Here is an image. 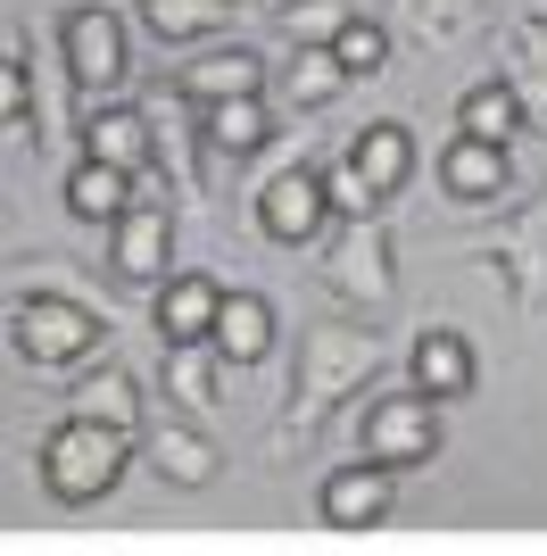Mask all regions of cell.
Instances as JSON below:
<instances>
[{
	"mask_svg": "<svg viewBox=\"0 0 547 556\" xmlns=\"http://www.w3.org/2000/svg\"><path fill=\"white\" fill-rule=\"evenodd\" d=\"M373 374H382V325H307L291 399H282V441H316Z\"/></svg>",
	"mask_w": 547,
	"mask_h": 556,
	"instance_id": "1",
	"label": "cell"
},
{
	"mask_svg": "<svg viewBox=\"0 0 547 556\" xmlns=\"http://www.w3.org/2000/svg\"><path fill=\"white\" fill-rule=\"evenodd\" d=\"M125 457H133V432L91 424V416L50 424L42 448H34V465H42V490L59 498V507H100V498L116 490V473H125Z\"/></svg>",
	"mask_w": 547,
	"mask_h": 556,
	"instance_id": "2",
	"label": "cell"
},
{
	"mask_svg": "<svg viewBox=\"0 0 547 556\" xmlns=\"http://www.w3.org/2000/svg\"><path fill=\"white\" fill-rule=\"evenodd\" d=\"M9 341H17L25 366H84L91 349L109 341V316H91L67 291H25L9 307Z\"/></svg>",
	"mask_w": 547,
	"mask_h": 556,
	"instance_id": "3",
	"label": "cell"
},
{
	"mask_svg": "<svg viewBox=\"0 0 547 556\" xmlns=\"http://www.w3.org/2000/svg\"><path fill=\"white\" fill-rule=\"evenodd\" d=\"M59 59H67V75H75V100H116L125 75H133V59H125V17L100 9V0L67 9V17H59Z\"/></svg>",
	"mask_w": 547,
	"mask_h": 556,
	"instance_id": "4",
	"label": "cell"
},
{
	"mask_svg": "<svg viewBox=\"0 0 547 556\" xmlns=\"http://www.w3.org/2000/svg\"><path fill=\"white\" fill-rule=\"evenodd\" d=\"M448 448L440 432V399L432 391H382L365 407V457L390 465V473H415V465H432Z\"/></svg>",
	"mask_w": 547,
	"mask_h": 556,
	"instance_id": "5",
	"label": "cell"
},
{
	"mask_svg": "<svg viewBox=\"0 0 547 556\" xmlns=\"http://www.w3.org/2000/svg\"><path fill=\"white\" fill-rule=\"evenodd\" d=\"M166 257H175V208L133 191V208L109 225V275L125 282V291H158V282L175 275Z\"/></svg>",
	"mask_w": 547,
	"mask_h": 556,
	"instance_id": "6",
	"label": "cell"
},
{
	"mask_svg": "<svg viewBox=\"0 0 547 556\" xmlns=\"http://www.w3.org/2000/svg\"><path fill=\"white\" fill-rule=\"evenodd\" d=\"M323 225H332V175H316V166H282V175L257 184V232H266V241L307 250Z\"/></svg>",
	"mask_w": 547,
	"mask_h": 556,
	"instance_id": "7",
	"label": "cell"
},
{
	"mask_svg": "<svg viewBox=\"0 0 547 556\" xmlns=\"http://www.w3.org/2000/svg\"><path fill=\"white\" fill-rule=\"evenodd\" d=\"M323 282H332L348 307H382L390 291H398V266H390V232H382V216H348L341 241L323 250Z\"/></svg>",
	"mask_w": 547,
	"mask_h": 556,
	"instance_id": "8",
	"label": "cell"
},
{
	"mask_svg": "<svg viewBox=\"0 0 547 556\" xmlns=\"http://www.w3.org/2000/svg\"><path fill=\"white\" fill-rule=\"evenodd\" d=\"M84 150L125 166V175H150V159H158V116L133 109V100H84Z\"/></svg>",
	"mask_w": 547,
	"mask_h": 556,
	"instance_id": "9",
	"label": "cell"
},
{
	"mask_svg": "<svg viewBox=\"0 0 547 556\" xmlns=\"http://www.w3.org/2000/svg\"><path fill=\"white\" fill-rule=\"evenodd\" d=\"M489 266L506 275V291H514L523 316H547V200L523 208L498 241H489Z\"/></svg>",
	"mask_w": 547,
	"mask_h": 556,
	"instance_id": "10",
	"label": "cell"
},
{
	"mask_svg": "<svg viewBox=\"0 0 547 556\" xmlns=\"http://www.w3.org/2000/svg\"><path fill=\"white\" fill-rule=\"evenodd\" d=\"M282 134L274 125V109H266V92H241V100H207L200 109V150L216 166H241V159H257L266 141Z\"/></svg>",
	"mask_w": 547,
	"mask_h": 556,
	"instance_id": "11",
	"label": "cell"
},
{
	"mask_svg": "<svg viewBox=\"0 0 547 556\" xmlns=\"http://www.w3.org/2000/svg\"><path fill=\"white\" fill-rule=\"evenodd\" d=\"M241 92H266V59L241 42H216L200 50V59H182L175 67V100H191V109H207V100H241Z\"/></svg>",
	"mask_w": 547,
	"mask_h": 556,
	"instance_id": "12",
	"label": "cell"
},
{
	"mask_svg": "<svg viewBox=\"0 0 547 556\" xmlns=\"http://www.w3.org/2000/svg\"><path fill=\"white\" fill-rule=\"evenodd\" d=\"M440 184H448V200H465V208H489V200L514 184V159H506V141L456 134L448 150H440Z\"/></svg>",
	"mask_w": 547,
	"mask_h": 556,
	"instance_id": "13",
	"label": "cell"
},
{
	"mask_svg": "<svg viewBox=\"0 0 547 556\" xmlns=\"http://www.w3.org/2000/svg\"><path fill=\"white\" fill-rule=\"evenodd\" d=\"M316 507H323V523H341V532H365V523H390V465L357 457V465H341V473H323Z\"/></svg>",
	"mask_w": 547,
	"mask_h": 556,
	"instance_id": "14",
	"label": "cell"
},
{
	"mask_svg": "<svg viewBox=\"0 0 547 556\" xmlns=\"http://www.w3.org/2000/svg\"><path fill=\"white\" fill-rule=\"evenodd\" d=\"M341 166L373 191V200H390V191H407V175H415V134L398 125V116H382V125H365V134L348 141Z\"/></svg>",
	"mask_w": 547,
	"mask_h": 556,
	"instance_id": "15",
	"label": "cell"
},
{
	"mask_svg": "<svg viewBox=\"0 0 547 556\" xmlns=\"http://www.w3.org/2000/svg\"><path fill=\"white\" fill-rule=\"evenodd\" d=\"M216 316H225V282L216 275H166L158 282V341H216Z\"/></svg>",
	"mask_w": 547,
	"mask_h": 556,
	"instance_id": "16",
	"label": "cell"
},
{
	"mask_svg": "<svg viewBox=\"0 0 547 556\" xmlns=\"http://www.w3.org/2000/svg\"><path fill=\"white\" fill-rule=\"evenodd\" d=\"M407 374H415V391H432L440 407H448V399L473 391V341H465V332H448V325H432L423 341L407 349Z\"/></svg>",
	"mask_w": 547,
	"mask_h": 556,
	"instance_id": "17",
	"label": "cell"
},
{
	"mask_svg": "<svg viewBox=\"0 0 547 556\" xmlns=\"http://www.w3.org/2000/svg\"><path fill=\"white\" fill-rule=\"evenodd\" d=\"M67 407H75V416H91V424H116V432H133V441H141V416H150V399H141V374H125V366L84 374V382L67 391Z\"/></svg>",
	"mask_w": 547,
	"mask_h": 556,
	"instance_id": "18",
	"label": "cell"
},
{
	"mask_svg": "<svg viewBox=\"0 0 547 556\" xmlns=\"http://www.w3.org/2000/svg\"><path fill=\"white\" fill-rule=\"evenodd\" d=\"M133 184L141 175H125V166H109V159H75V175H67V216H84V225H116V216L133 208Z\"/></svg>",
	"mask_w": 547,
	"mask_h": 556,
	"instance_id": "19",
	"label": "cell"
},
{
	"mask_svg": "<svg viewBox=\"0 0 547 556\" xmlns=\"http://www.w3.org/2000/svg\"><path fill=\"white\" fill-rule=\"evenodd\" d=\"M150 473L175 482V490H207L216 482V441L191 432V424H158V432H150Z\"/></svg>",
	"mask_w": 547,
	"mask_h": 556,
	"instance_id": "20",
	"label": "cell"
},
{
	"mask_svg": "<svg viewBox=\"0 0 547 556\" xmlns=\"http://www.w3.org/2000/svg\"><path fill=\"white\" fill-rule=\"evenodd\" d=\"M225 366H232V357H225L216 341H175V349H166V391H175V407L207 416V407L225 399V391H216V382H225Z\"/></svg>",
	"mask_w": 547,
	"mask_h": 556,
	"instance_id": "21",
	"label": "cell"
},
{
	"mask_svg": "<svg viewBox=\"0 0 547 556\" xmlns=\"http://www.w3.org/2000/svg\"><path fill=\"white\" fill-rule=\"evenodd\" d=\"M133 17L158 34V42H207L241 17V0H133Z\"/></svg>",
	"mask_w": 547,
	"mask_h": 556,
	"instance_id": "22",
	"label": "cell"
},
{
	"mask_svg": "<svg viewBox=\"0 0 547 556\" xmlns=\"http://www.w3.org/2000/svg\"><path fill=\"white\" fill-rule=\"evenodd\" d=\"M216 349L232 366H257L274 349V300L266 291H225V316H216Z\"/></svg>",
	"mask_w": 547,
	"mask_h": 556,
	"instance_id": "23",
	"label": "cell"
},
{
	"mask_svg": "<svg viewBox=\"0 0 547 556\" xmlns=\"http://www.w3.org/2000/svg\"><path fill=\"white\" fill-rule=\"evenodd\" d=\"M523 92L514 84H473V92L456 100V134H481V141H514L523 134Z\"/></svg>",
	"mask_w": 547,
	"mask_h": 556,
	"instance_id": "24",
	"label": "cell"
},
{
	"mask_svg": "<svg viewBox=\"0 0 547 556\" xmlns=\"http://www.w3.org/2000/svg\"><path fill=\"white\" fill-rule=\"evenodd\" d=\"M357 17V0H274V34L291 50L307 42H341V25Z\"/></svg>",
	"mask_w": 547,
	"mask_h": 556,
	"instance_id": "25",
	"label": "cell"
},
{
	"mask_svg": "<svg viewBox=\"0 0 547 556\" xmlns=\"http://www.w3.org/2000/svg\"><path fill=\"white\" fill-rule=\"evenodd\" d=\"M348 67H341V50L332 42H307L291 59V75H282V92H291V109H323V100H341Z\"/></svg>",
	"mask_w": 547,
	"mask_h": 556,
	"instance_id": "26",
	"label": "cell"
},
{
	"mask_svg": "<svg viewBox=\"0 0 547 556\" xmlns=\"http://www.w3.org/2000/svg\"><path fill=\"white\" fill-rule=\"evenodd\" d=\"M398 17H407L423 42H465L481 25V0H398Z\"/></svg>",
	"mask_w": 547,
	"mask_h": 556,
	"instance_id": "27",
	"label": "cell"
},
{
	"mask_svg": "<svg viewBox=\"0 0 547 556\" xmlns=\"http://www.w3.org/2000/svg\"><path fill=\"white\" fill-rule=\"evenodd\" d=\"M514 59H523V75H514L523 109L547 116V17H523V25H514Z\"/></svg>",
	"mask_w": 547,
	"mask_h": 556,
	"instance_id": "28",
	"label": "cell"
},
{
	"mask_svg": "<svg viewBox=\"0 0 547 556\" xmlns=\"http://www.w3.org/2000/svg\"><path fill=\"white\" fill-rule=\"evenodd\" d=\"M332 50H341V67H348V75H382V67H390V25L357 9V17L341 25V42H332Z\"/></svg>",
	"mask_w": 547,
	"mask_h": 556,
	"instance_id": "29",
	"label": "cell"
},
{
	"mask_svg": "<svg viewBox=\"0 0 547 556\" xmlns=\"http://www.w3.org/2000/svg\"><path fill=\"white\" fill-rule=\"evenodd\" d=\"M332 216H382V200H373V191L341 166V175H332Z\"/></svg>",
	"mask_w": 547,
	"mask_h": 556,
	"instance_id": "30",
	"label": "cell"
},
{
	"mask_svg": "<svg viewBox=\"0 0 547 556\" xmlns=\"http://www.w3.org/2000/svg\"><path fill=\"white\" fill-rule=\"evenodd\" d=\"M9 125V150H42V116H0Z\"/></svg>",
	"mask_w": 547,
	"mask_h": 556,
	"instance_id": "31",
	"label": "cell"
}]
</instances>
